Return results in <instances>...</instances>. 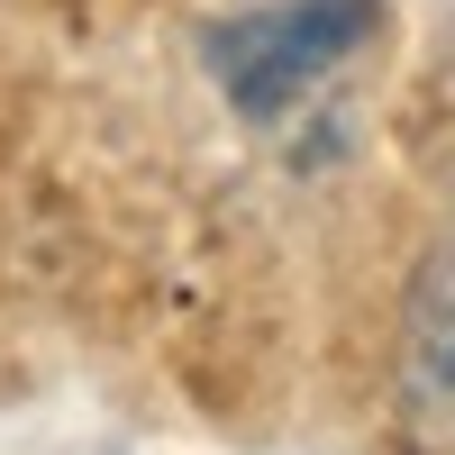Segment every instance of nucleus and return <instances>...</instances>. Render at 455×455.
Here are the masks:
<instances>
[{
	"instance_id": "1",
	"label": "nucleus",
	"mask_w": 455,
	"mask_h": 455,
	"mask_svg": "<svg viewBox=\"0 0 455 455\" xmlns=\"http://www.w3.org/2000/svg\"><path fill=\"white\" fill-rule=\"evenodd\" d=\"M383 28V0H274L210 28V73L246 119H274L300 92H319L364 36Z\"/></svg>"
},
{
	"instance_id": "2",
	"label": "nucleus",
	"mask_w": 455,
	"mask_h": 455,
	"mask_svg": "<svg viewBox=\"0 0 455 455\" xmlns=\"http://www.w3.org/2000/svg\"><path fill=\"white\" fill-rule=\"evenodd\" d=\"M401 410L428 455H455V264H428L401 328Z\"/></svg>"
}]
</instances>
